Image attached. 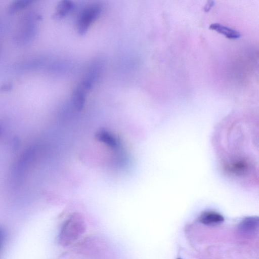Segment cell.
I'll return each mask as SVG.
<instances>
[{"instance_id": "1", "label": "cell", "mask_w": 259, "mask_h": 259, "mask_svg": "<svg viewBox=\"0 0 259 259\" xmlns=\"http://www.w3.org/2000/svg\"><path fill=\"white\" fill-rule=\"evenodd\" d=\"M87 225L83 217L77 212L71 214L64 221L59 235V242L67 246L76 241L85 232Z\"/></svg>"}, {"instance_id": "2", "label": "cell", "mask_w": 259, "mask_h": 259, "mask_svg": "<svg viewBox=\"0 0 259 259\" xmlns=\"http://www.w3.org/2000/svg\"><path fill=\"white\" fill-rule=\"evenodd\" d=\"M103 8V5L98 3L88 5L82 8L76 19L75 27L78 34L82 35L87 33L102 14Z\"/></svg>"}, {"instance_id": "3", "label": "cell", "mask_w": 259, "mask_h": 259, "mask_svg": "<svg viewBox=\"0 0 259 259\" xmlns=\"http://www.w3.org/2000/svg\"><path fill=\"white\" fill-rule=\"evenodd\" d=\"M199 220L204 225L213 226L223 222L224 218L220 213L217 212L206 211L201 214Z\"/></svg>"}, {"instance_id": "4", "label": "cell", "mask_w": 259, "mask_h": 259, "mask_svg": "<svg viewBox=\"0 0 259 259\" xmlns=\"http://www.w3.org/2000/svg\"><path fill=\"white\" fill-rule=\"evenodd\" d=\"M258 227L257 217H247L243 219L239 226V231L245 234H250L257 231Z\"/></svg>"}, {"instance_id": "5", "label": "cell", "mask_w": 259, "mask_h": 259, "mask_svg": "<svg viewBox=\"0 0 259 259\" xmlns=\"http://www.w3.org/2000/svg\"><path fill=\"white\" fill-rule=\"evenodd\" d=\"M209 28L223 34L230 39H238L241 35L237 31L217 23L211 24Z\"/></svg>"}, {"instance_id": "6", "label": "cell", "mask_w": 259, "mask_h": 259, "mask_svg": "<svg viewBox=\"0 0 259 259\" xmlns=\"http://www.w3.org/2000/svg\"><path fill=\"white\" fill-rule=\"evenodd\" d=\"M227 168L230 172L236 175H243L248 170L249 165L245 160H240L229 164Z\"/></svg>"}, {"instance_id": "7", "label": "cell", "mask_w": 259, "mask_h": 259, "mask_svg": "<svg viewBox=\"0 0 259 259\" xmlns=\"http://www.w3.org/2000/svg\"><path fill=\"white\" fill-rule=\"evenodd\" d=\"M33 3L32 1L19 0L13 2L9 7V11L13 13L28 7Z\"/></svg>"}, {"instance_id": "8", "label": "cell", "mask_w": 259, "mask_h": 259, "mask_svg": "<svg viewBox=\"0 0 259 259\" xmlns=\"http://www.w3.org/2000/svg\"><path fill=\"white\" fill-rule=\"evenodd\" d=\"M6 237V231L0 226V249L3 246Z\"/></svg>"}, {"instance_id": "9", "label": "cell", "mask_w": 259, "mask_h": 259, "mask_svg": "<svg viewBox=\"0 0 259 259\" xmlns=\"http://www.w3.org/2000/svg\"><path fill=\"white\" fill-rule=\"evenodd\" d=\"M214 5V2L213 1H209L204 7V11L205 12H209Z\"/></svg>"}, {"instance_id": "10", "label": "cell", "mask_w": 259, "mask_h": 259, "mask_svg": "<svg viewBox=\"0 0 259 259\" xmlns=\"http://www.w3.org/2000/svg\"><path fill=\"white\" fill-rule=\"evenodd\" d=\"M1 89V90L3 91H8L9 90L11 89V85L10 84L3 85Z\"/></svg>"}, {"instance_id": "11", "label": "cell", "mask_w": 259, "mask_h": 259, "mask_svg": "<svg viewBox=\"0 0 259 259\" xmlns=\"http://www.w3.org/2000/svg\"><path fill=\"white\" fill-rule=\"evenodd\" d=\"M1 127L0 126V133H1Z\"/></svg>"}, {"instance_id": "12", "label": "cell", "mask_w": 259, "mask_h": 259, "mask_svg": "<svg viewBox=\"0 0 259 259\" xmlns=\"http://www.w3.org/2000/svg\"><path fill=\"white\" fill-rule=\"evenodd\" d=\"M178 259H181V258H178Z\"/></svg>"}]
</instances>
